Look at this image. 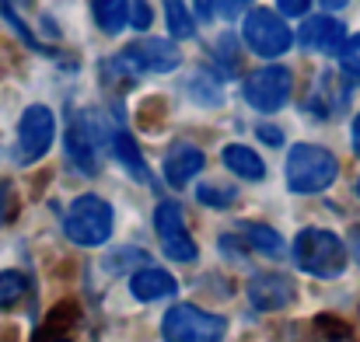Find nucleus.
<instances>
[{"instance_id":"1","label":"nucleus","mask_w":360,"mask_h":342,"mask_svg":"<svg viewBox=\"0 0 360 342\" xmlns=\"http://www.w3.org/2000/svg\"><path fill=\"white\" fill-rule=\"evenodd\" d=\"M294 262L301 272L319 276V279H340L347 272L350 251L340 234L326 228H304L294 237Z\"/></svg>"},{"instance_id":"2","label":"nucleus","mask_w":360,"mask_h":342,"mask_svg":"<svg viewBox=\"0 0 360 342\" xmlns=\"http://www.w3.org/2000/svg\"><path fill=\"white\" fill-rule=\"evenodd\" d=\"M340 178V161L333 150L319 143H294L287 154V185L297 196H315L326 192Z\"/></svg>"},{"instance_id":"3","label":"nucleus","mask_w":360,"mask_h":342,"mask_svg":"<svg viewBox=\"0 0 360 342\" xmlns=\"http://www.w3.org/2000/svg\"><path fill=\"white\" fill-rule=\"evenodd\" d=\"M116 228V213H112V203L95 196V192H84L70 203L67 217H63V234L67 241H74L77 248H102Z\"/></svg>"},{"instance_id":"4","label":"nucleus","mask_w":360,"mask_h":342,"mask_svg":"<svg viewBox=\"0 0 360 342\" xmlns=\"http://www.w3.org/2000/svg\"><path fill=\"white\" fill-rule=\"evenodd\" d=\"M241 42L262 56V60H276L294 46V32L283 21V14H276L273 7H252L241 21Z\"/></svg>"},{"instance_id":"5","label":"nucleus","mask_w":360,"mask_h":342,"mask_svg":"<svg viewBox=\"0 0 360 342\" xmlns=\"http://www.w3.org/2000/svg\"><path fill=\"white\" fill-rule=\"evenodd\" d=\"M228 332V322L221 315H210L196 304H175L161 318V339L165 342H221Z\"/></svg>"},{"instance_id":"6","label":"nucleus","mask_w":360,"mask_h":342,"mask_svg":"<svg viewBox=\"0 0 360 342\" xmlns=\"http://www.w3.org/2000/svg\"><path fill=\"white\" fill-rule=\"evenodd\" d=\"M56 140V115L49 105H28L18 119V140H14V161L35 164L49 154Z\"/></svg>"},{"instance_id":"7","label":"nucleus","mask_w":360,"mask_h":342,"mask_svg":"<svg viewBox=\"0 0 360 342\" xmlns=\"http://www.w3.org/2000/svg\"><path fill=\"white\" fill-rule=\"evenodd\" d=\"M294 95V74L287 67H259L245 77L241 84V98L245 105H252L255 112H280Z\"/></svg>"},{"instance_id":"8","label":"nucleus","mask_w":360,"mask_h":342,"mask_svg":"<svg viewBox=\"0 0 360 342\" xmlns=\"http://www.w3.org/2000/svg\"><path fill=\"white\" fill-rule=\"evenodd\" d=\"M112 143V133H105V122L98 112H81L74 115L70 129H67V157L77 171L84 175H98V147Z\"/></svg>"},{"instance_id":"9","label":"nucleus","mask_w":360,"mask_h":342,"mask_svg":"<svg viewBox=\"0 0 360 342\" xmlns=\"http://www.w3.org/2000/svg\"><path fill=\"white\" fill-rule=\"evenodd\" d=\"M154 230H158V241H161V251L172 258V262H196L200 258V248L193 241V234L186 228V217H182V206L175 199H161L154 206Z\"/></svg>"},{"instance_id":"10","label":"nucleus","mask_w":360,"mask_h":342,"mask_svg":"<svg viewBox=\"0 0 360 342\" xmlns=\"http://www.w3.org/2000/svg\"><path fill=\"white\" fill-rule=\"evenodd\" d=\"M136 74H172L182 63V53L172 39H140L120 53Z\"/></svg>"},{"instance_id":"11","label":"nucleus","mask_w":360,"mask_h":342,"mask_svg":"<svg viewBox=\"0 0 360 342\" xmlns=\"http://www.w3.org/2000/svg\"><path fill=\"white\" fill-rule=\"evenodd\" d=\"M248 301L255 311H283L297 301V283L287 272H259L248 279Z\"/></svg>"},{"instance_id":"12","label":"nucleus","mask_w":360,"mask_h":342,"mask_svg":"<svg viewBox=\"0 0 360 342\" xmlns=\"http://www.w3.org/2000/svg\"><path fill=\"white\" fill-rule=\"evenodd\" d=\"M294 39L301 42V49L340 56V49H343V42H347L350 35H347L343 21H336L333 14H315V18H304V21H301V28H297Z\"/></svg>"},{"instance_id":"13","label":"nucleus","mask_w":360,"mask_h":342,"mask_svg":"<svg viewBox=\"0 0 360 342\" xmlns=\"http://www.w3.org/2000/svg\"><path fill=\"white\" fill-rule=\"evenodd\" d=\"M203 164H207L203 150L196 143H189V140H179V143L168 147V154L161 161V171H165V182L172 189H182V185H189L203 171Z\"/></svg>"},{"instance_id":"14","label":"nucleus","mask_w":360,"mask_h":342,"mask_svg":"<svg viewBox=\"0 0 360 342\" xmlns=\"http://www.w3.org/2000/svg\"><path fill=\"white\" fill-rule=\"evenodd\" d=\"M175 290H179L175 276L165 272V269H158V265H143V269H136V272L129 276V294H133L136 301H143V304L175 297Z\"/></svg>"},{"instance_id":"15","label":"nucleus","mask_w":360,"mask_h":342,"mask_svg":"<svg viewBox=\"0 0 360 342\" xmlns=\"http://www.w3.org/2000/svg\"><path fill=\"white\" fill-rule=\"evenodd\" d=\"M221 161H224V168H228L231 175H238L245 182H262V178H266L262 157H259L252 147H245V143H228L224 154H221Z\"/></svg>"},{"instance_id":"16","label":"nucleus","mask_w":360,"mask_h":342,"mask_svg":"<svg viewBox=\"0 0 360 342\" xmlns=\"http://www.w3.org/2000/svg\"><path fill=\"white\" fill-rule=\"evenodd\" d=\"M109 147H112L116 161L126 168V175H133L136 182H150V168H147V161H143V154H140V147H136L133 133H126V129H112V143H109Z\"/></svg>"},{"instance_id":"17","label":"nucleus","mask_w":360,"mask_h":342,"mask_svg":"<svg viewBox=\"0 0 360 342\" xmlns=\"http://www.w3.org/2000/svg\"><path fill=\"white\" fill-rule=\"evenodd\" d=\"M91 18L105 35H120L129 25V0H91Z\"/></svg>"},{"instance_id":"18","label":"nucleus","mask_w":360,"mask_h":342,"mask_svg":"<svg viewBox=\"0 0 360 342\" xmlns=\"http://www.w3.org/2000/svg\"><path fill=\"white\" fill-rule=\"evenodd\" d=\"M32 283L21 269H0V311H14L28 297Z\"/></svg>"},{"instance_id":"19","label":"nucleus","mask_w":360,"mask_h":342,"mask_svg":"<svg viewBox=\"0 0 360 342\" xmlns=\"http://www.w3.org/2000/svg\"><path fill=\"white\" fill-rule=\"evenodd\" d=\"M241 237L255 248V251H262V255H269V258H280L283 255V237L276 234V230L269 228V224H241Z\"/></svg>"},{"instance_id":"20","label":"nucleus","mask_w":360,"mask_h":342,"mask_svg":"<svg viewBox=\"0 0 360 342\" xmlns=\"http://www.w3.org/2000/svg\"><path fill=\"white\" fill-rule=\"evenodd\" d=\"M196 199L210 210H231L238 203V189L235 185H224V182H203L196 189Z\"/></svg>"},{"instance_id":"21","label":"nucleus","mask_w":360,"mask_h":342,"mask_svg":"<svg viewBox=\"0 0 360 342\" xmlns=\"http://www.w3.org/2000/svg\"><path fill=\"white\" fill-rule=\"evenodd\" d=\"M165 18H168L172 39H193L196 35V21H193V14L182 0H165Z\"/></svg>"},{"instance_id":"22","label":"nucleus","mask_w":360,"mask_h":342,"mask_svg":"<svg viewBox=\"0 0 360 342\" xmlns=\"http://www.w3.org/2000/svg\"><path fill=\"white\" fill-rule=\"evenodd\" d=\"M315 339L319 342H354V329H350L343 318L319 315V318H315Z\"/></svg>"},{"instance_id":"23","label":"nucleus","mask_w":360,"mask_h":342,"mask_svg":"<svg viewBox=\"0 0 360 342\" xmlns=\"http://www.w3.org/2000/svg\"><path fill=\"white\" fill-rule=\"evenodd\" d=\"M186 91H189L193 102H200V105H207V109H214V105L224 102V98H221V88H217L207 74H196L193 81H186Z\"/></svg>"},{"instance_id":"24","label":"nucleus","mask_w":360,"mask_h":342,"mask_svg":"<svg viewBox=\"0 0 360 342\" xmlns=\"http://www.w3.org/2000/svg\"><path fill=\"white\" fill-rule=\"evenodd\" d=\"M340 67L350 84H360V35H350L340 49Z\"/></svg>"},{"instance_id":"25","label":"nucleus","mask_w":360,"mask_h":342,"mask_svg":"<svg viewBox=\"0 0 360 342\" xmlns=\"http://www.w3.org/2000/svg\"><path fill=\"white\" fill-rule=\"evenodd\" d=\"M150 18H154V14H150L147 0H133V4H129V25H133V28L143 32V28L150 25Z\"/></svg>"},{"instance_id":"26","label":"nucleus","mask_w":360,"mask_h":342,"mask_svg":"<svg viewBox=\"0 0 360 342\" xmlns=\"http://www.w3.org/2000/svg\"><path fill=\"white\" fill-rule=\"evenodd\" d=\"M11 210H14V189H11V182L0 178V228L11 221Z\"/></svg>"},{"instance_id":"27","label":"nucleus","mask_w":360,"mask_h":342,"mask_svg":"<svg viewBox=\"0 0 360 342\" xmlns=\"http://www.w3.org/2000/svg\"><path fill=\"white\" fill-rule=\"evenodd\" d=\"M193 4H196V14H200L203 21H210V18L221 14V0H193Z\"/></svg>"},{"instance_id":"28","label":"nucleus","mask_w":360,"mask_h":342,"mask_svg":"<svg viewBox=\"0 0 360 342\" xmlns=\"http://www.w3.org/2000/svg\"><path fill=\"white\" fill-rule=\"evenodd\" d=\"M259 140H262V143H273V147H280V143H283V133H280L276 126H259Z\"/></svg>"},{"instance_id":"29","label":"nucleus","mask_w":360,"mask_h":342,"mask_svg":"<svg viewBox=\"0 0 360 342\" xmlns=\"http://www.w3.org/2000/svg\"><path fill=\"white\" fill-rule=\"evenodd\" d=\"M350 140H354V154L360 157V112L354 115V122H350Z\"/></svg>"},{"instance_id":"30","label":"nucleus","mask_w":360,"mask_h":342,"mask_svg":"<svg viewBox=\"0 0 360 342\" xmlns=\"http://www.w3.org/2000/svg\"><path fill=\"white\" fill-rule=\"evenodd\" d=\"M350 251H354V258H357V265H360V228L354 230V237H350Z\"/></svg>"},{"instance_id":"31","label":"nucleus","mask_w":360,"mask_h":342,"mask_svg":"<svg viewBox=\"0 0 360 342\" xmlns=\"http://www.w3.org/2000/svg\"><path fill=\"white\" fill-rule=\"evenodd\" d=\"M322 4H326V7H343L347 0H322Z\"/></svg>"},{"instance_id":"32","label":"nucleus","mask_w":360,"mask_h":342,"mask_svg":"<svg viewBox=\"0 0 360 342\" xmlns=\"http://www.w3.org/2000/svg\"><path fill=\"white\" fill-rule=\"evenodd\" d=\"M46 342H70L67 336H56V339H46Z\"/></svg>"},{"instance_id":"33","label":"nucleus","mask_w":360,"mask_h":342,"mask_svg":"<svg viewBox=\"0 0 360 342\" xmlns=\"http://www.w3.org/2000/svg\"><path fill=\"white\" fill-rule=\"evenodd\" d=\"M357 199H360V182H357Z\"/></svg>"}]
</instances>
